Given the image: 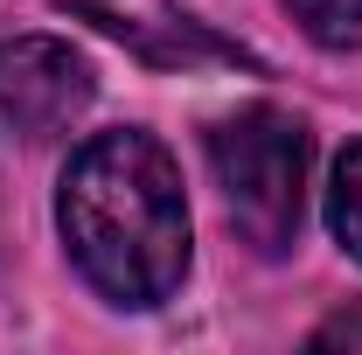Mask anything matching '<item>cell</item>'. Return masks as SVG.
<instances>
[{"label":"cell","instance_id":"obj_1","mask_svg":"<svg viewBox=\"0 0 362 355\" xmlns=\"http://www.w3.org/2000/svg\"><path fill=\"white\" fill-rule=\"evenodd\" d=\"M63 244L119 307H160L188 272V202L168 146L146 133H98L70 153L56 195Z\"/></svg>","mask_w":362,"mask_h":355},{"label":"cell","instance_id":"obj_2","mask_svg":"<svg viewBox=\"0 0 362 355\" xmlns=\"http://www.w3.org/2000/svg\"><path fill=\"white\" fill-rule=\"evenodd\" d=\"M209 168L244 244H258L265 258L286 251L307 195V126L279 105H244L209 133Z\"/></svg>","mask_w":362,"mask_h":355},{"label":"cell","instance_id":"obj_3","mask_svg":"<svg viewBox=\"0 0 362 355\" xmlns=\"http://www.w3.org/2000/svg\"><path fill=\"white\" fill-rule=\"evenodd\" d=\"M90 105V63L56 35H14L0 42V126L21 139L63 133Z\"/></svg>","mask_w":362,"mask_h":355},{"label":"cell","instance_id":"obj_4","mask_svg":"<svg viewBox=\"0 0 362 355\" xmlns=\"http://www.w3.org/2000/svg\"><path fill=\"white\" fill-rule=\"evenodd\" d=\"M327 230L341 237V251L362 265V139L334 161V188H327Z\"/></svg>","mask_w":362,"mask_h":355},{"label":"cell","instance_id":"obj_5","mask_svg":"<svg viewBox=\"0 0 362 355\" xmlns=\"http://www.w3.org/2000/svg\"><path fill=\"white\" fill-rule=\"evenodd\" d=\"M286 7H293V21L320 49H356L362 42V0H286Z\"/></svg>","mask_w":362,"mask_h":355},{"label":"cell","instance_id":"obj_6","mask_svg":"<svg viewBox=\"0 0 362 355\" xmlns=\"http://www.w3.org/2000/svg\"><path fill=\"white\" fill-rule=\"evenodd\" d=\"M84 7H98V0H84Z\"/></svg>","mask_w":362,"mask_h":355}]
</instances>
